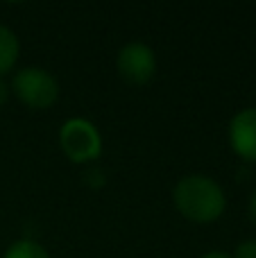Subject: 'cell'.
<instances>
[{
    "mask_svg": "<svg viewBox=\"0 0 256 258\" xmlns=\"http://www.w3.org/2000/svg\"><path fill=\"white\" fill-rule=\"evenodd\" d=\"M175 206L186 220L198 224L216 222L227 209L225 190L220 183L204 174H188L179 179L172 192Z\"/></svg>",
    "mask_w": 256,
    "mask_h": 258,
    "instance_id": "6da1fadb",
    "label": "cell"
},
{
    "mask_svg": "<svg viewBox=\"0 0 256 258\" xmlns=\"http://www.w3.org/2000/svg\"><path fill=\"white\" fill-rule=\"evenodd\" d=\"M59 145L73 163H91L102 154V136L86 118H71L59 129Z\"/></svg>",
    "mask_w": 256,
    "mask_h": 258,
    "instance_id": "7a4b0ae2",
    "label": "cell"
},
{
    "mask_svg": "<svg viewBox=\"0 0 256 258\" xmlns=\"http://www.w3.org/2000/svg\"><path fill=\"white\" fill-rule=\"evenodd\" d=\"M18 100L27 104L30 109H48L57 102L59 98V84L48 71L36 66H27L14 75L12 86Z\"/></svg>",
    "mask_w": 256,
    "mask_h": 258,
    "instance_id": "3957f363",
    "label": "cell"
},
{
    "mask_svg": "<svg viewBox=\"0 0 256 258\" xmlns=\"http://www.w3.org/2000/svg\"><path fill=\"white\" fill-rule=\"evenodd\" d=\"M116 66L120 77L132 86H143L157 73V57L145 43H127L118 52Z\"/></svg>",
    "mask_w": 256,
    "mask_h": 258,
    "instance_id": "277c9868",
    "label": "cell"
},
{
    "mask_svg": "<svg viewBox=\"0 0 256 258\" xmlns=\"http://www.w3.org/2000/svg\"><path fill=\"white\" fill-rule=\"evenodd\" d=\"M229 145L240 159L256 163V107L243 109L231 118Z\"/></svg>",
    "mask_w": 256,
    "mask_h": 258,
    "instance_id": "5b68a950",
    "label": "cell"
},
{
    "mask_svg": "<svg viewBox=\"0 0 256 258\" xmlns=\"http://www.w3.org/2000/svg\"><path fill=\"white\" fill-rule=\"evenodd\" d=\"M18 59V39L9 27L0 25V77L14 68Z\"/></svg>",
    "mask_w": 256,
    "mask_h": 258,
    "instance_id": "8992f818",
    "label": "cell"
},
{
    "mask_svg": "<svg viewBox=\"0 0 256 258\" xmlns=\"http://www.w3.org/2000/svg\"><path fill=\"white\" fill-rule=\"evenodd\" d=\"M3 258H50V254L34 240H18L5 251Z\"/></svg>",
    "mask_w": 256,
    "mask_h": 258,
    "instance_id": "52a82bcc",
    "label": "cell"
},
{
    "mask_svg": "<svg viewBox=\"0 0 256 258\" xmlns=\"http://www.w3.org/2000/svg\"><path fill=\"white\" fill-rule=\"evenodd\" d=\"M231 258H256V240H245L236 247Z\"/></svg>",
    "mask_w": 256,
    "mask_h": 258,
    "instance_id": "ba28073f",
    "label": "cell"
},
{
    "mask_svg": "<svg viewBox=\"0 0 256 258\" xmlns=\"http://www.w3.org/2000/svg\"><path fill=\"white\" fill-rule=\"evenodd\" d=\"M9 93H12V89H9V84L3 80V77H0V107H3V104L9 100Z\"/></svg>",
    "mask_w": 256,
    "mask_h": 258,
    "instance_id": "9c48e42d",
    "label": "cell"
},
{
    "mask_svg": "<svg viewBox=\"0 0 256 258\" xmlns=\"http://www.w3.org/2000/svg\"><path fill=\"white\" fill-rule=\"evenodd\" d=\"M249 218H252V222L256 224V190L252 192V197H249Z\"/></svg>",
    "mask_w": 256,
    "mask_h": 258,
    "instance_id": "30bf717a",
    "label": "cell"
},
{
    "mask_svg": "<svg viewBox=\"0 0 256 258\" xmlns=\"http://www.w3.org/2000/svg\"><path fill=\"white\" fill-rule=\"evenodd\" d=\"M202 258H231V256L225 254V251H209V254H204Z\"/></svg>",
    "mask_w": 256,
    "mask_h": 258,
    "instance_id": "8fae6325",
    "label": "cell"
}]
</instances>
